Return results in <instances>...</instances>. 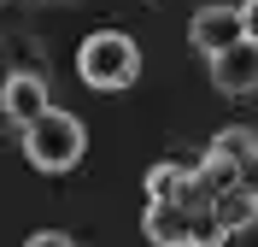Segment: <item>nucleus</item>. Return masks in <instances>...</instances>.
Returning a JSON list of instances; mask_svg holds the SVG:
<instances>
[{"mask_svg":"<svg viewBox=\"0 0 258 247\" xmlns=\"http://www.w3.org/2000/svg\"><path fill=\"white\" fill-rule=\"evenodd\" d=\"M77 77L88 88H100V94H117V88H129L141 77V47L123 30H94L77 53Z\"/></svg>","mask_w":258,"mask_h":247,"instance_id":"obj_1","label":"nucleus"},{"mask_svg":"<svg viewBox=\"0 0 258 247\" xmlns=\"http://www.w3.org/2000/svg\"><path fill=\"white\" fill-rule=\"evenodd\" d=\"M82 147H88L82 118L59 112V106H47V112L24 130V159H30L35 171H53V177H59V171H71V165L82 159Z\"/></svg>","mask_w":258,"mask_h":247,"instance_id":"obj_2","label":"nucleus"},{"mask_svg":"<svg viewBox=\"0 0 258 247\" xmlns=\"http://www.w3.org/2000/svg\"><path fill=\"white\" fill-rule=\"evenodd\" d=\"M188 41L206 59H217L223 47H235V41H246V24H241V6H200L188 24Z\"/></svg>","mask_w":258,"mask_h":247,"instance_id":"obj_3","label":"nucleus"},{"mask_svg":"<svg viewBox=\"0 0 258 247\" xmlns=\"http://www.w3.org/2000/svg\"><path fill=\"white\" fill-rule=\"evenodd\" d=\"M194 206H182L176 194L170 200H147V218H141V230L153 247H194Z\"/></svg>","mask_w":258,"mask_h":247,"instance_id":"obj_4","label":"nucleus"},{"mask_svg":"<svg viewBox=\"0 0 258 247\" xmlns=\"http://www.w3.org/2000/svg\"><path fill=\"white\" fill-rule=\"evenodd\" d=\"M0 106H6V118H12L18 130H30L35 118L47 112V77L41 71H12L6 88H0Z\"/></svg>","mask_w":258,"mask_h":247,"instance_id":"obj_5","label":"nucleus"},{"mask_svg":"<svg viewBox=\"0 0 258 247\" xmlns=\"http://www.w3.org/2000/svg\"><path fill=\"white\" fill-rule=\"evenodd\" d=\"M211 82L223 94H258V41H235L211 59Z\"/></svg>","mask_w":258,"mask_h":247,"instance_id":"obj_6","label":"nucleus"},{"mask_svg":"<svg viewBox=\"0 0 258 247\" xmlns=\"http://www.w3.org/2000/svg\"><path fill=\"white\" fill-rule=\"evenodd\" d=\"M211 212H217V224H223L229 235H241V230L258 224V194H246L241 182H235V188H223V194L211 200Z\"/></svg>","mask_w":258,"mask_h":247,"instance_id":"obj_7","label":"nucleus"},{"mask_svg":"<svg viewBox=\"0 0 258 247\" xmlns=\"http://www.w3.org/2000/svg\"><path fill=\"white\" fill-rule=\"evenodd\" d=\"M176 182H182L176 165H153V171H147V200H170V194H176Z\"/></svg>","mask_w":258,"mask_h":247,"instance_id":"obj_8","label":"nucleus"},{"mask_svg":"<svg viewBox=\"0 0 258 247\" xmlns=\"http://www.w3.org/2000/svg\"><path fill=\"white\" fill-rule=\"evenodd\" d=\"M246 147H258V135H252V130H241V124H235V130H223L217 141H211V153H223V159H241Z\"/></svg>","mask_w":258,"mask_h":247,"instance_id":"obj_9","label":"nucleus"},{"mask_svg":"<svg viewBox=\"0 0 258 247\" xmlns=\"http://www.w3.org/2000/svg\"><path fill=\"white\" fill-rule=\"evenodd\" d=\"M235 182H241L246 194H258V147H246L241 159H235Z\"/></svg>","mask_w":258,"mask_h":247,"instance_id":"obj_10","label":"nucleus"},{"mask_svg":"<svg viewBox=\"0 0 258 247\" xmlns=\"http://www.w3.org/2000/svg\"><path fill=\"white\" fill-rule=\"evenodd\" d=\"M24 247H77V241H71L64 230H35V235H30Z\"/></svg>","mask_w":258,"mask_h":247,"instance_id":"obj_11","label":"nucleus"},{"mask_svg":"<svg viewBox=\"0 0 258 247\" xmlns=\"http://www.w3.org/2000/svg\"><path fill=\"white\" fill-rule=\"evenodd\" d=\"M241 24H246V41H258V0H241Z\"/></svg>","mask_w":258,"mask_h":247,"instance_id":"obj_12","label":"nucleus"}]
</instances>
